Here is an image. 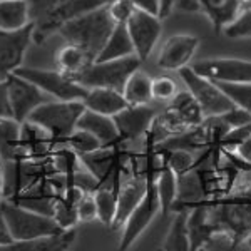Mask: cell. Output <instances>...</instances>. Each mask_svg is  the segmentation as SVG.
Segmentation results:
<instances>
[{
  "mask_svg": "<svg viewBox=\"0 0 251 251\" xmlns=\"http://www.w3.org/2000/svg\"><path fill=\"white\" fill-rule=\"evenodd\" d=\"M200 204L206 208L214 233H225L238 246L243 245V240L251 233V171L241 173L228 194L204 200Z\"/></svg>",
  "mask_w": 251,
  "mask_h": 251,
  "instance_id": "1",
  "label": "cell"
},
{
  "mask_svg": "<svg viewBox=\"0 0 251 251\" xmlns=\"http://www.w3.org/2000/svg\"><path fill=\"white\" fill-rule=\"evenodd\" d=\"M30 10L32 39L35 44L46 40L60 30L64 24L86 12L100 7L106 0H27Z\"/></svg>",
  "mask_w": 251,
  "mask_h": 251,
  "instance_id": "2",
  "label": "cell"
},
{
  "mask_svg": "<svg viewBox=\"0 0 251 251\" xmlns=\"http://www.w3.org/2000/svg\"><path fill=\"white\" fill-rule=\"evenodd\" d=\"M114 25V20L111 19L106 3H104V5L96 7L79 17L69 20L60 27L59 34L67 44L80 47L96 60Z\"/></svg>",
  "mask_w": 251,
  "mask_h": 251,
  "instance_id": "3",
  "label": "cell"
},
{
  "mask_svg": "<svg viewBox=\"0 0 251 251\" xmlns=\"http://www.w3.org/2000/svg\"><path fill=\"white\" fill-rule=\"evenodd\" d=\"M82 100H57L50 99L40 104L29 119L44 127L55 144H66L71 132L77 127V121L84 112Z\"/></svg>",
  "mask_w": 251,
  "mask_h": 251,
  "instance_id": "4",
  "label": "cell"
},
{
  "mask_svg": "<svg viewBox=\"0 0 251 251\" xmlns=\"http://www.w3.org/2000/svg\"><path fill=\"white\" fill-rule=\"evenodd\" d=\"M2 209L14 241L32 240V238L64 231L52 216L12 203L9 200H2Z\"/></svg>",
  "mask_w": 251,
  "mask_h": 251,
  "instance_id": "5",
  "label": "cell"
},
{
  "mask_svg": "<svg viewBox=\"0 0 251 251\" xmlns=\"http://www.w3.org/2000/svg\"><path fill=\"white\" fill-rule=\"evenodd\" d=\"M141 60L137 55H129L123 59L112 60H94L87 71L79 77L77 82L86 89L107 87L123 92V87L129 75L141 67Z\"/></svg>",
  "mask_w": 251,
  "mask_h": 251,
  "instance_id": "6",
  "label": "cell"
},
{
  "mask_svg": "<svg viewBox=\"0 0 251 251\" xmlns=\"http://www.w3.org/2000/svg\"><path fill=\"white\" fill-rule=\"evenodd\" d=\"M177 72H179L181 80L186 84V89L189 91V94L200 104L204 117L221 116L234 107L229 97L221 91V87L216 82L196 74L191 66L181 67Z\"/></svg>",
  "mask_w": 251,
  "mask_h": 251,
  "instance_id": "7",
  "label": "cell"
},
{
  "mask_svg": "<svg viewBox=\"0 0 251 251\" xmlns=\"http://www.w3.org/2000/svg\"><path fill=\"white\" fill-rule=\"evenodd\" d=\"M15 74L29 79L40 91H44L50 99L57 100H82L87 89L80 86L77 80L67 77L66 74L55 69H37V67H19Z\"/></svg>",
  "mask_w": 251,
  "mask_h": 251,
  "instance_id": "8",
  "label": "cell"
},
{
  "mask_svg": "<svg viewBox=\"0 0 251 251\" xmlns=\"http://www.w3.org/2000/svg\"><path fill=\"white\" fill-rule=\"evenodd\" d=\"M156 176H152L149 179L148 184V191L143 196V200L137 203V206L131 211L126 221L121 226V240H119V250L126 251L131 248L134 243L139 240V236L143 234L148 226L151 225L152 220L156 218L157 213H161V204H159V198L156 193V186H154Z\"/></svg>",
  "mask_w": 251,
  "mask_h": 251,
  "instance_id": "9",
  "label": "cell"
},
{
  "mask_svg": "<svg viewBox=\"0 0 251 251\" xmlns=\"http://www.w3.org/2000/svg\"><path fill=\"white\" fill-rule=\"evenodd\" d=\"M126 29L129 32V37H131V42L134 46V54L137 55V59L141 62L148 60L161 37V32H163L161 19L154 14L136 9L127 22H126Z\"/></svg>",
  "mask_w": 251,
  "mask_h": 251,
  "instance_id": "10",
  "label": "cell"
},
{
  "mask_svg": "<svg viewBox=\"0 0 251 251\" xmlns=\"http://www.w3.org/2000/svg\"><path fill=\"white\" fill-rule=\"evenodd\" d=\"M5 82H7V92H9V99H10L12 116L19 123L27 121L40 104L50 100V97L44 91H40L34 82H30L29 79L22 77V75L15 74V72L5 79Z\"/></svg>",
  "mask_w": 251,
  "mask_h": 251,
  "instance_id": "11",
  "label": "cell"
},
{
  "mask_svg": "<svg viewBox=\"0 0 251 251\" xmlns=\"http://www.w3.org/2000/svg\"><path fill=\"white\" fill-rule=\"evenodd\" d=\"M191 69L213 82H251V60L246 59H204L194 62Z\"/></svg>",
  "mask_w": 251,
  "mask_h": 251,
  "instance_id": "12",
  "label": "cell"
},
{
  "mask_svg": "<svg viewBox=\"0 0 251 251\" xmlns=\"http://www.w3.org/2000/svg\"><path fill=\"white\" fill-rule=\"evenodd\" d=\"M32 42V24L14 32L0 30V80H5L24 66V59Z\"/></svg>",
  "mask_w": 251,
  "mask_h": 251,
  "instance_id": "13",
  "label": "cell"
},
{
  "mask_svg": "<svg viewBox=\"0 0 251 251\" xmlns=\"http://www.w3.org/2000/svg\"><path fill=\"white\" fill-rule=\"evenodd\" d=\"M157 112H159L157 109L146 104V106H127L116 116H112L121 143L127 144L144 137Z\"/></svg>",
  "mask_w": 251,
  "mask_h": 251,
  "instance_id": "14",
  "label": "cell"
},
{
  "mask_svg": "<svg viewBox=\"0 0 251 251\" xmlns=\"http://www.w3.org/2000/svg\"><path fill=\"white\" fill-rule=\"evenodd\" d=\"M200 47V39L189 34H174L164 42L157 57V67L164 71H179L188 66Z\"/></svg>",
  "mask_w": 251,
  "mask_h": 251,
  "instance_id": "15",
  "label": "cell"
},
{
  "mask_svg": "<svg viewBox=\"0 0 251 251\" xmlns=\"http://www.w3.org/2000/svg\"><path fill=\"white\" fill-rule=\"evenodd\" d=\"M50 134L34 121L20 123V159H47L55 149Z\"/></svg>",
  "mask_w": 251,
  "mask_h": 251,
  "instance_id": "16",
  "label": "cell"
},
{
  "mask_svg": "<svg viewBox=\"0 0 251 251\" xmlns=\"http://www.w3.org/2000/svg\"><path fill=\"white\" fill-rule=\"evenodd\" d=\"M75 238H77V231L75 228H72L64 229L60 233L32 238V240L14 241L7 246H2L0 251H67L74 245Z\"/></svg>",
  "mask_w": 251,
  "mask_h": 251,
  "instance_id": "17",
  "label": "cell"
},
{
  "mask_svg": "<svg viewBox=\"0 0 251 251\" xmlns=\"http://www.w3.org/2000/svg\"><path fill=\"white\" fill-rule=\"evenodd\" d=\"M82 102L89 111H94V112H99V114H106L111 117L129 106V104L126 102L123 92L116 91V89H107V87L87 89V94L82 99Z\"/></svg>",
  "mask_w": 251,
  "mask_h": 251,
  "instance_id": "18",
  "label": "cell"
},
{
  "mask_svg": "<svg viewBox=\"0 0 251 251\" xmlns=\"http://www.w3.org/2000/svg\"><path fill=\"white\" fill-rule=\"evenodd\" d=\"M77 127L86 129L91 134H94L102 143V146H112L121 143L116 123L111 116L99 114V112L84 109V112L80 114L77 121Z\"/></svg>",
  "mask_w": 251,
  "mask_h": 251,
  "instance_id": "19",
  "label": "cell"
},
{
  "mask_svg": "<svg viewBox=\"0 0 251 251\" xmlns=\"http://www.w3.org/2000/svg\"><path fill=\"white\" fill-rule=\"evenodd\" d=\"M188 231H189V251L204 250L211 240L214 228L208 220V213L203 204L193 206L188 209Z\"/></svg>",
  "mask_w": 251,
  "mask_h": 251,
  "instance_id": "20",
  "label": "cell"
},
{
  "mask_svg": "<svg viewBox=\"0 0 251 251\" xmlns=\"http://www.w3.org/2000/svg\"><path fill=\"white\" fill-rule=\"evenodd\" d=\"M55 62H57V69L62 74H66L67 77L74 80H79L80 75L87 71V67L94 62V59L80 47L66 44L64 47L59 49Z\"/></svg>",
  "mask_w": 251,
  "mask_h": 251,
  "instance_id": "21",
  "label": "cell"
},
{
  "mask_svg": "<svg viewBox=\"0 0 251 251\" xmlns=\"http://www.w3.org/2000/svg\"><path fill=\"white\" fill-rule=\"evenodd\" d=\"M121 181H111V183L100 184L94 191L97 221L104 226L112 228L117 214V191H119Z\"/></svg>",
  "mask_w": 251,
  "mask_h": 251,
  "instance_id": "22",
  "label": "cell"
},
{
  "mask_svg": "<svg viewBox=\"0 0 251 251\" xmlns=\"http://www.w3.org/2000/svg\"><path fill=\"white\" fill-rule=\"evenodd\" d=\"M201 12L209 19L214 32L221 34L240 14V5L236 0H201Z\"/></svg>",
  "mask_w": 251,
  "mask_h": 251,
  "instance_id": "23",
  "label": "cell"
},
{
  "mask_svg": "<svg viewBox=\"0 0 251 251\" xmlns=\"http://www.w3.org/2000/svg\"><path fill=\"white\" fill-rule=\"evenodd\" d=\"M29 24L30 10L27 0H3V2H0V30H20Z\"/></svg>",
  "mask_w": 251,
  "mask_h": 251,
  "instance_id": "24",
  "label": "cell"
},
{
  "mask_svg": "<svg viewBox=\"0 0 251 251\" xmlns=\"http://www.w3.org/2000/svg\"><path fill=\"white\" fill-rule=\"evenodd\" d=\"M134 54V46L129 37V32L126 29V24H116L111 35L107 37L104 47L100 49L99 55L96 60H112V59H123Z\"/></svg>",
  "mask_w": 251,
  "mask_h": 251,
  "instance_id": "25",
  "label": "cell"
},
{
  "mask_svg": "<svg viewBox=\"0 0 251 251\" xmlns=\"http://www.w3.org/2000/svg\"><path fill=\"white\" fill-rule=\"evenodd\" d=\"M123 96L129 106H146L152 100V77L143 71H134L123 87Z\"/></svg>",
  "mask_w": 251,
  "mask_h": 251,
  "instance_id": "26",
  "label": "cell"
},
{
  "mask_svg": "<svg viewBox=\"0 0 251 251\" xmlns=\"http://www.w3.org/2000/svg\"><path fill=\"white\" fill-rule=\"evenodd\" d=\"M20 159V123L14 117H0V161Z\"/></svg>",
  "mask_w": 251,
  "mask_h": 251,
  "instance_id": "27",
  "label": "cell"
},
{
  "mask_svg": "<svg viewBox=\"0 0 251 251\" xmlns=\"http://www.w3.org/2000/svg\"><path fill=\"white\" fill-rule=\"evenodd\" d=\"M154 186L157 198H159L161 214L168 216L169 213H173V204L177 196V174L171 168L163 164L156 174Z\"/></svg>",
  "mask_w": 251,
  "mask_h": 251,
  "instance_id": "28",
  "label": "cell"
},
{
  "mask_svg": "<svg viewBox=\"0 0 251 251\" xmlns=\"http://www.w3.org/2000/svg\"><path fill=\"white\" fill-rule=\"evenodd\" d=\"M164 251H189V231H188V211H176L168 229L163 246Z\"/></svg>",
  "mask_w": 251,
  "mask_h": 251,
  "instance_id": "29",
  "label": "cell"
},
{
  "mask_svg": "<svg viewBox=\"0 0 251 251\" xmlns=\"http://www.w3.org/2000/svg\"><path fill=\"white\" fill-rule=\"evenodd\" d=\"M168 106L184 121L188 127H194V126H198L204 119L200 104H198L196 99L189 94L188 89L183 92H177V94L168 102Z\"/></svg>",
  "mask_w": 251,
  "mask_h": 251,
  "instance_id": "30",
  "label": "cell"
},
{
  "mask_svg": "<svg viewBox=\"0 0 251 251\" xmlns=\"http://www.w3.org/2000/svg\"><path fill=\"white\" fill-rule=\"evenodd\" d=\"M66 144L79 157L86 156V154H89V152H94L99 148H102V143H100L94 134H91L89 131H86V129H80V127H75L74 131L71 132V136L67 137Z\"/></svg>",
  "mask_w": 251,
  "mask_h": 251,
  "instance_id": "31",
  "label": "cell"
},
{
  "mask_svg": "<svg viewBox=\"0 0 251 251\" xmlns=\"http://www.w3.org/2000/svg\"><path fill=\"white\" fill-rule=\"evenodd\" d=\"M236 107L251 114V82H216Z\"/></svg>",
  "mask_w": 251,
  "mask_h": 251,
  "instance_id": "32",
  "label": "cell"
},
{
  "mask_svg": "<svg viewBox=\"0 0 251 251\" xmlns=\"http://www.w3.org/2000/svg\"><path fill=\"white\" fill-rule=\"evenodd\" d=\"M229 39H251V9L241 10L231 24L223 29Z\"/></svg>",
  "mask_w": 251,
  "mask_h": 251,
  "instance_id": "33",
  "label": "cell"
},
{
  "mask_svg": "<svg viewBox=\"0 0 251 251\" xmlns=\"http://www.w3.org/2000/svg\"><path fill=\"white\" fill-rule=\"evenodd\" d=\"M177 86L174 79L168 75H159L152 79V99L159 102H169L174 96L177 94Z\"/></svg>",
  "mask_w": 251,
  "mask_h": 251,
  "instance_id": "34",
  "label": "cell"
},
{
  "mask_svg": "<svg viewBox=\"0 0 251 251\" xmlns=\"http://www.w3.org/2000/svg\"><path fill=\"white\" fill-rule=\"evenodd\" d=\"M106 9L114 24H126L136 10L129 0H106Z\"/></svg>",
  "mask_w": 251,
  "mask_h": 251,
  "instance_id": "35",
  "label": "cell"
},
{
  "mask_svg": "<svg viewBox=\"0 0 251 251\" xmlns=\"http://www.w3.org/2000/svg\"><path fill=\"white\" fill-rule=\"evenodd\" d=\"M77 209V218L79 223H89L97 220V211H96V201H94V193H82L75 204Z\"/></svg>",
  "mask_w": 251,
  "mask_h": 251,
  "instance_id": "36",
  "label": "cell"
},
{
  "mask_svg": "<svg viewBox=\"0 0 251 251\" xmlns=\"http://www.w3.org/2000/svg\"><path fill=\"white\" fill-rule=\"evenodd\" d=\"M221 117L225 119V123L229 126V129L240 127V126H243V124L251 123L250 112L245 111V109H241V107H236V106H234L233 109H229L228 112H225V114H221Z\"/></svg>",
  "mask_w": 251,
  "mask_h": 251,
  "instance_id": "37",
  "label": "cell"
},
{
  "mask_svg": "<svg viewBox=\"0 0 251 251\" xmlns=\"http://www.w3.org/2000/svg\"><path fill=\"white\" fill-rule=\"evenodd\" d=\"M0 117H14L12 116L10 99L7 92V82L0 80Z\"/></svg>",
  "mask_w": 251,
  "mask_h": 251,
  "instance_id": "38",
  "label": "cell"
},
{
  "mask_svg": "<svg viewBox=\"0 0 251 251\" xmlns=\"http://www.w3.org/2000/svg\"><path fill=\"white\" fill-rule=\"evenodd\" d=\"M137 10H144L149 14H154L159 17V9H161V0H129Z\"/></svg>",
  "mask_w": 251,
  "mask_h": 251,
  "instance_id": "39",
  "label": "cell"
},
{
  "mask_svg": "<svg viewBox=\"0 0 251 251\" xmlns=\"http://www.w3.org/2000/svg\"><path fill=\"white\" fill-rule=\"evenodd\" d=\"M10 243H14V240H12L9 225H7L5 214H3V209H2V201H0V248L10 245Z\"/></svg>",
  "mask_w": 251,
  "mask_h": 251,
  "instance_id": "40",
  "label": "cell"
},
{
  "mask_svg": "<svg viewBox=\"0 0 251 251\" xmlns=\"http://www.w3.org/2000/svg\"><path fill=\"white\" fill-rule=\"evenodd\" d=\"M231 149L238 157H241V159L246 161V163H251V134L248 137H245L240 144H236Z\"/></svg>",
  "mask_w": 251,
  "mask_h": 251,
  "instance_id": "41",
  "label": "cell"
},
{
  "mask_svg": "<svg viewBox=\"0 0 251 251\" xmlns=\"http://www.w3.org/2000/svg\"><path fill=\"white\" fill-rule=\"evenodd\" d=\"M179 12H201V0H174V9Z\"/></svg>",
  "mask_w": 251,
  "mask_h": 251,
  "instance_id": "42",
  "label": "cell"
},
{
  "mask_svg": "<svg viewBox=\"0 0 251 251\" xmlns=\"http://www.w3.org/2000/svg\"><path fill=\"white\" fill-rule=\"evenodd\" d=\"M174 9V0H161V9H159V19L163 20L168 17Z\"/></svg>",
  "mask_w": 251,
  "mask_h": 251,
  "instance_id": "43",
  "label": "cell"
},
{
  "mask_svg": "<svg viewBox=\"0 0 251 251\" xmlns=\"http://www.w3.org/2000/svg\"><path fill=\"white\" fill-rule=\"evenodd\" d=\"M238 5H240V12L245 9H251V0H236Z\"/></svg>",
  "mask_w": 251,
  "mask_h": 251,
  "instance_id": "44",
  "label": "cell"
},
{
  "mask_svg": "<svg viewBox=\"0 0 251 251\" xmlns=\"http://www.w3.org/2000/svg\"><path fill=\"white\" fill-rule=\"evenodd\" d=\"M3 200V179H2V163H0V201Z\"/></svg>",
  "mask_w": 251,
  "mask_h": 251,
  "instance_id": "45",
  "label": "cell"
},
{
  "mask_svg": "<svg viewBox=\"0 0 251 251\" xmlns=\"http://www.w3.org/2000/svg\"><path fill=\"white\" fill-rule=\"evenodd\" d=\"M243 245H246V248L251 250V233L245 238V240H243Z\"/></svg>",
  "mask_w": 251,
  "mask_h": 251,
  "instance_id": "46",
  "label": "cell"
},
{
  "mask_svg": "<svg viewBox=\"0 0 251 251\" xmlns=\"http://www.w3.org/2000/svg\"><path fill=\"white\" fill-rule=\"evenodd\" d=\"M0 2H3V0H0Z\"/></svg>",
  "mask_w": 251,
  "mask_h": 251,
  "instance_id": "47",
  "label": "cell"
}]
</instances>
